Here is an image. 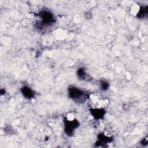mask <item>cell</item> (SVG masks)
I'll return each mask as SVG.
<instances>
[{
  "label": "cell",
  "instance_id": "6da1fadb",
  "mask_svg": "<svg viewBox=\"0 0 148 148\" xmlns=\"http://www.w3.org/2000/svg\"><path fill=\"white\" fill-rule=\"evenodd\" d=\"M69 95L71 98L79 101H84L87 98V96L84 94L83 91L75 87L69 88Z\"/></svg>",
  "mask_w": 148,
  "mask_h": 148
},
{
  "label": "cell",
  "instance_id": "7a4b0ae2",
  "mask_svg": "<svg viewBox=\"0 0 148 148\" xmlns=\"http://www.w3.org/2000/svg\"><path fill=\"white\" fill-rule=\"evenodd\" d=\"M38 15L40 17V18H42V24H39L38 25V26H37V28L40 27V28H42V27L44 25H50L51 23L54 22L53 15L51 14V13H50L49 12L43 11L41 13H40L39 14H38Z\"/></svg>",
  "mask_w": 148,
  "mask_h": 148
},
{
  "label": "cell",
  "instance_id": "3957f363",
  "mask_svg": "<svg viewBox=\"0 0 148 148\" xmlns=\"http://www.w3.org/2000/svg\"><path fill=\"white\" fill-rule=\"evenodd\" d=\"M65 131L66 134L68 135H71L73 133V131L75 128L78 127L79 123L76 120H65Z\"/></svg>",
  "mask_w": 148,
  "mask_h": 148
},
{
  "label": "cell",
  "instance_id": "277c9868",
  "mask_svg": "<svg viewBox=\"0 0 148 148\" xmlns=\"http://www.w3.org/2000/svg\"><path fill=\"white\" fill-rule=\"evenodd\" d=\"M91 112L93 117L95 119H102L105 113V112L102 109H94L91 110Z\"/></svg>",
  "mask_w": 148,
  "mask_h": 148
},
{
  "label": "cell",
  "instance_id": "5b68a950",
  "mask_svg": "<svg viewBox=\"0 0 148 148\" xmlns=\"http://www.w3.org/2000/svg\"><path fill=\"white\" fill-rule=\"evenodd\" d=\"M21 92L23 95L27 98H31L34 96V93L32 90L27 86H25L21 88Z\"/></svg>",
  "mask_w": 148,
  "mask_h": 148
},
{
  "label": "cell",
  "instance_id": "8992f818",
  "mask_svg": "<svg viewBox=\"0 0 148 148\" xmlns=\"http://www.w3.org/2000/svg\"><path fill=\"white\" fill-rule=\"evenodd\" d=\"M98 138H99V141L98 143H101V144L110 142L112 140L111 138H108L103 134H99L98 135Z\"/></svg>",
  "mask_w": 148,
  "mask_h": 148
},
{
  "label": "cell",
  "instance_id": "52a82bcc",
  "mask_svg": "<svg viewBox=\"0 0 148 148\" xmlns=\"http://www.w3.org/2000/svg\"><path fill=\"white\" fill-rule=\"evenodd\" d=\"M147 13V6H142L139 10V12L137 14L138 17L143 18Z\"/></svg>",
  "mask_w": 148,
  "mask_h": 148
},
{
  "label": "cell",
  "instance_id": "ba28073f",
  "mask_svg": "<svg viewBox=\"0 0 148 148\" xmlns=\"http://www.w3.org/2000/svg\"><path fill=\"white\" fill-rule=\"evenodd\" d=\"M78 77L82 79H86L87 77V74L86 73L84 69L83 68H80L77 71Z\"/></svg>",
  "mask_w": 148,
  "mask_h": 148
},
{
  "label": "cell",
  "instance_id": "9c48e42d",
  "mask_svg": "<svg viewBox=\"0 0 148 148\" xmlns=\"http://www.w3.org/2000/svg\"><path fill=\"white\" fill-rule=\"evenodd\" d=\"M101 88L103 90H106L108 88V87L109 86V84L106 81H101Z\"/></svg>",
  "mask_w": 148,
  "mask_h": 148
}]
</instances>
